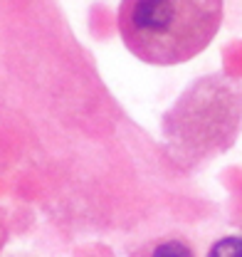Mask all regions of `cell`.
I'll list each match as a JSON object with an SVG mask.
<instances>
[{"label": "cell", "mask_w": 242, "mask_h": 257, "mask_svg": "<svg viewBox=\"0 0 242 257\" xmlns=\"http://www.w3.org/2000/svg\"><path fill=\"white\" fill-rule=\"evenodd\" d=\"M225 0H121L116 28L124 47L156 67L198 57L217 35Z\"/></svg>", "instance_id": "1"}, {"label": "cell", "mask_w": 242, "mask_h": 257, "mask_svg": "<svg viewBox=\"0 0 242 257\" xmlns=\"http://www.w3.org/2000/svg\"><path fill=\"white\" fill-rule=\"evenodd\" d=\"M242 128V87L222 74L198 79L163 119V131L185 161H205L230 149Z\"/></svg>", "instance_id": "2"}, {"label": "cell", "mask_w": 242, "mask_h": 257, "mask_svg": "<svg viewBox=\"0 0 242 257\" xmlns=\"http://www.w3.org/2000/svg\"><path fill=\"white\" fill-rule=\"evenodd\" d=\"M131 257H198V250L183 235H163L136 247Z\"/></svg>", "instance_id": "3"}, {"label": "cell", "mask_w": 242, "mask_h": 257, "mask_svg": "<svg viewBox=\"0 0 242 257\" xmlns=\"http://www.w3.org/2000/svg\"><path fill=\"white\" fill-rule=\"evenodd\" d=\"M205 257H242V235H227L215 240Z\"/></svg>", "instance_id": "4"}]
</instances>
